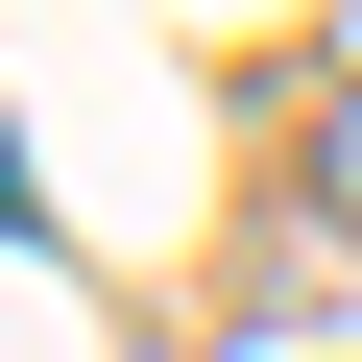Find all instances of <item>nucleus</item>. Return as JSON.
<instances>
[{"label": "nucleus", "instance_id": "nucleus-1", "mask_svg": "<svg viewBox=\"0 0 362 362\" xmlns=\"http://www.w3.org/2000/svg\"><path fill=\"white\" fill-rule=\"evenodd\" d=\"M314 218H338V242H362V73H338V97H314Z\"/></svg>", "mask_w": 362, "mask_h": 362}]
</instances>
